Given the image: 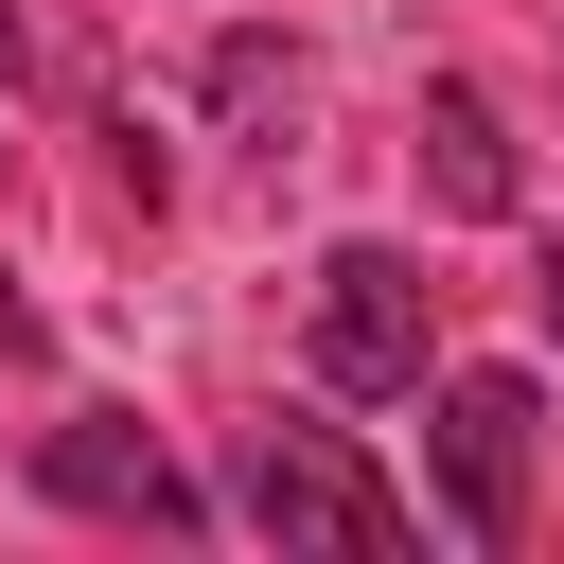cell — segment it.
<instances>
[{
    "mask_svg": "<svg viewBox=\"0 0 564 564\" xmlns=\"http://www.w3.org/2000/svg\"><path fill=\"white\" fill-rule=\"evenodd\" d=\"M212 494H229V529H264V546H335V564H405V546H423V494L370 476L352 423H247Z\"/></svg>",
    "mask_w": 564,
    "mask_h": 564,
    "instance_id": "6da1fadb",
    "label": "cell"
},
{
    "mask_svg": "<svg viewBox=\"0 0 564 564\" xmlns=\"http://www.w3.org/2000/svg\"><path fill=\"white\" fill-rule=\"evenodd\" d=\"M300 370H317L335 405H423V370H441V282H423L405 247H335V264H317V317H300Z\"/></svg>",
    "mask_w": 564,
    "mask_h": 564,
    "instance_id": "7a4b0ae2",
    "label": "cell"
},
{
    "mask_svg": "<svg viewBox=\"0 0 564 564\" xmlns=\"http://www.w3.org/2000/svg\"><path fill=\"white\" fill-rule=\"evenodd\" d=\"M529 441H546L529 370H423V494L458 546H529Z\"/></svg>",
    "mask_w": 564,
    "mask_h": 564,
    "instance_id": "3957f363",
    "label": "cell"
},
{
    "mask_svg": "<svg viewBox=\"0 0 564 564\" xmlns=\"http://www.w3.org/2000/svg\"><path fill=\"white\" fill-rule=\"evenodd\" d=\"M35 494L53 511H88V529H159V546H194L229 494L212 476H176L159 458V423H123V405H70V423H35Z\"/></svg>",
    "mask_w": 564,
    "mask_h": 564,
    "instance_id": "277c9868",
    "label": "cell"
},
{
    "mask_svg": "<svg viewBox=\"0 0 564 564\" xmlns=\"http://www.w3.org/2000/svg\"><path fill=\"white\" fill-rule=\"evenodd\" d=\"M423 176H441V212H511L529 176H511V123H494V88H423Z\"/></svg>",
    "mask_w": 564,
    "mask_h": 564,
    "instance_id": "5b68a950",
    "label": "cell"
},
{
    "mask_svg": "<svg viewBox=\"0 0 564 564\" xmlns=\"http://www.w3.org/2000/svg\"><path fill=\"white\" fill-rule=\"evenodd\" d=\"M529 317H546V335H564V247H546V264H529Z\"/></svg>",
    "mask_w": 564,
    "mask_h": 564,
    "instance_id": "8992f818",
    "label": "cell"
},
{
    "mask_svg": "<svg viewBox=\"0 0 564 564\" xmlns=\"http://www.w3.org/2000/svg\"><path fill=\"white\" fill-rule=\"evenodd\" d=\"M0 88H18V0H0Z\"/></svg>",
    "mask_w": 564,
    "mask_h": 564,
    "instance_id": "52a82bcc",
    "label": "cell"
}]
</instances>
